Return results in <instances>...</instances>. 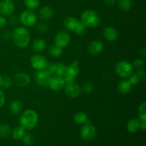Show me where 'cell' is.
I'll list each match as a JSON object with an SVG mask.
<instances>
[{"label":"cell","instance_id":"cell-23","mask_svg":"<svg viewBox=\"0 0 146 146\" xmlns=\"http://www.w3.org/2000/svg\"><path fill=\"white\" fill-rule=\"evenodd\" d=\"M74 120L76 123L84 124L88 121V116L84 111H79L74 115Z\"/></svg>","mask_w":146,"mask_h":146},{"label":"cell","instance_id":"cell-1","mask_svg":"<svg viewBox=\"0 0 146 146\" xmlns=\"http://www.w3.org/2000/svg\"><path fill=\"white\" fill-rule=\"evenodd\" d=\"M11 37L14 44L19 48H26L30 43L29 31L25 27H17L14 29Z\"/></svg>","mask_w":146,"mask_h":146},{"label":"cell","instance_id":"cell-44","mask_svg":"<svg viewBox=\"0 0 146 146\" xmlns=\"http://www.w3.org/2000/svg\"><path fill=\"white\" fill-rule=\"evenodd\" d=\"M141 54L144 57V58H145V56H146V50H145V48H142V49L141 50Z\"/></svg>","mask_w":146,"mask_h":146},{"label":"cell","instance_id":"cell-39","mask_svg":"<svg viewBox=\"0 0 146 146\" xmlns=\"http://www.w3.org/2000/svg\"><path fill=\"white\" fill-rule=\"evenodd\" d=\"M7 19L3 16H0V29H2L7 26Z\"/></svg>","mask_w":146,"mask_h":146},{"label":"cell","instance_id":"cell-37","mask_svg":"<svg viewBox=\"0 0 146 146\" xmlns=\"http://www.w3.org/2000/svg\"><path fill=\"white\" fill-rule=\"evenodd\" d=\"M132 65L133 68L140 69V68H141L144 66V61L141 59V58H137V59H135L133 61V64Z\"/></svg>","mask_w":146,"mask_h":146},{"label":"cell","instance_id":"cell-31","mask_svg":"<svg viewBox=\"0 0 146 146\" xmlns=\"http://www.w3.org/2000/svg\"><path fill=\"white\" fill-rule=\"evenodd\" d=\"M65 64L63 63H57L55 64V74L57 76H63L66 70Z\"/></svg>","mask_w":146,"mask_h":146},{"label":"cell","instance_id":"cell-13","mask_svg":"<svg viewBox=\"0 0 146 146\" xmlns=\"http://www.w3.org/2000/svg\"><path fill=\"white\" fill-rule=\"evenodd\" d=\"M51 77V76L45 70H39L35 74V81L40 86L46 87L48 86Z\"/></svg>","mask_w":146,"mask_h":146},{"label":"cell","instance_id":"cell-29","mask_svg":"<svg viewBox=\"0 0 146 146\" xmlns=\"http://www.w3.org/2000/svg\"><path fill=\"white\" fill-rule=\"evenodd\" d=\"M74 32L76 33V34L78 36H82L84 34H85L87 31V27L83 24L82 22L79 21V22L78 23L77 26L76 27L75 29L74 30Z\"/></svg>","mask_w":146,"mask_h":146},{"label":"cell","instance_id":"cell-21","mask_svg":"<svg viewBox=\"0 0 146 146\" xmlns=\"http://www.w3.org/2000/svg\"><path fill=\"white\" fill-rule=\"evenodd\" d=\"M140 124H141V121L139 119H137V118L131 119L127 123V130L131 133H136L140 129Z\"/></svg>","mask_w":146,"mask_h":146},{"label":"cell","instance_id":"cell-7","mask_svg":"<svg viewBox=\"0 0 146 146\" xmlns=\"http://www.w3.org/2000/svg\"><path fill=\"white\" fill-rule=\"evenodd\" d=\"M78 61H75L72 64H69L66 67L65 72H64V77L66 83L71 82V81H75V78L78 76L79 73V67H78Z\"/></svg>","mask_w":146,"mask_h":146},{"label":"cell","instance_id":"cell-41","mask_svg":"<svg viewBox=\"0 0 146 146\" xmlns=\"http://www.w3.org/2000/svg\"><path fill=\"white\" fill-rule=\"evenodd\" d=\"M4 103H5V96H4V92L0 90V108L3 106Z\"/></svg>","mask_w":146,"mask_h":146},{"label":"cell","instance_id":"cell-14","mask_svg":"<svg viewBox=\"0 0 146 146\" xmlns=\"http://www.w3.org/2000/svg\"><path fill=\"white\" fill-rule=\"evenodd\" d=\"M104 45L102 41L99 40H94L89 44L88 46V51L91 55L98 56L103 52Z\"/></svg>","mask_w":146,"mask_h":146},{"label":"cell","instance_id":"cell-5","mask_svg":"<svg viewBox=\"0 0 146 146\" xmlns=\"http://www.w3.org/2000/svg\"><path fill=\"white\" fill-rule=\"evenodd\" d=\"M80 135L84 141L87 142L93 141L96 135V128L89 121H88L81 128Z\"/></svg>","mask_w":146,"mask_h":146},{"label":"cell","instance_id":"cell-6","mask_svg":"<svg viewBox=\"0 0 146 146\" xmlns=\"http://www.w3.org/2000/svg\"><path fill=\"white\" fill-rule=\"evenodd\" d=\"M38 17L32 10H25L21 14L19 21L25 27H31L37 23Z\"/></svg>","mask_w":146,"mask_h":146},{"label":"cell","instance_id":"cell-19","mask_svg":"<svg viewBox=\"0 0 146 146\" xmlns=\"http://www.w3.org/2000/svg\"><path fill=\"white\" fill-rule=\"evenodd\" d=\"M132 89V85L128 80H122L118 84V90L121 94H128Z\"/></svg>","mask_w":146,"mask_h":146},{"label":"cell","instance_id":"cell-3","mask_svg":"<svg viewBox=\"0 0 146 146\" xmlns=\"http://www.w3.org/2000/svg\"><path fill=\"white\" fill-rule=\"evenodd\" d=\"M100 17L94 10H86L82 13L81 17V22H82L88 28H95L100 24Z\"/></svg>","mask_w":146,"mask_h":146},{"label":"cell","instance_id":"cell-27","mask_svg":"<svg viewBox=\"0 0 146 146\" xmlns=\"http://www.w3.org/2000/svg\"><path fill=\"white\" fill-rule=\"evenodd\" d=\"M63 53V48L61 47L58 46L56 45H54L51 46V48L48 50V54L53 57H59Z\"/></svg>","mask_w":146,"mask_h":146},{"label":"cell","instance_id":"cell-42","mask_svg":"<svg viewBox=\"0 0 146 146\" xmlns=\"http://www.w3.org/2000/svg\"><path fill=\"white\" fill-rule=\"evenodd\" d=\"M117 0H105V3L108 6H113L115 4Z\"/></svg>","mask_w":146,"mask_h":146},{"label":"cell","instance_id":"cell-32","mask_svg":"<svg viewBox=\"0 0 146 146\" xmlns=\"http://www.w3.org/2000/svg\"><path fill=\"white\" fill-rule=\"evenodd\" d=\"M22 141L26 145L30 146L32 145L34 143V138L31 133H25V135L22 138Z\"/></svg>","mask_w":146,"mask_h":146},{"label":"cell","instance_id":"cell-9","mask_svg":"<svg viewBox=\"0 0 146 146\" xmlns=\"http://www.w3.org/2000/svg\"><path fill=\"white\" fill-rule=\"evenodd\" d=\"M54 42L55 45L64 48L68 46L71 42V36L66 31H61L56 34L54 37Z\"/></svg>","mask_w":146,"mask_h":146},{"label":"cell","instance_id":"cell-4","mask_svg":"<svg viewBox=\"0 0 146 146\" xmlns=\"http://www.w3.org/2000/svg\"><path fill=\"white\" fill-rule=\"evenodd\" d=\"M115 73L118 76L123 78H127L133 74V66L127 61H121L115 66Z\"/></svg>","mask_w":146,"mask_h":146},{"label":"cell","instance_id":"cell-34","mask_svg":"<svg viewBox=\"0 0 146 146\" xmlns=\"http://www.w3.org/2000/svg\"><path fill=\"white\" fill-rule=\"evenodd\" d=\"M128 78H128V81L131 83L132 86L137 85L141 81V78H139V76H138L137 74H132Z\"/></svg>","mask_w":146,"mask_h":146},{"label":"cell","instance_id":"cell-35","mask_svg":"<svg viewBox=\"0 0 146 146\" xmlns=\"http://www.w3.org/2000/svg\"><path fill=\"white\" fill-rule=\"evenodd\" d=\"M36 30L40 33V34H45V33H46L48 30V26L44 22L38 23L36 25Z\"/></svg>","mask_w":146,"mask_h":146},{"label":"cell","instance_id":"cell-15","mask_svg":"<svg viewBox=\"0 0 146 146\" xmlns=\"http://www.w3.org/2000/svg\"><path fill=\"white\" fill-rule=\"evenodd\" d=\"M14 81L16 85L19 87H25L29 84L30 77L27 74L24 72L18 73L14 76Z\"/></svg>","mask_w":146,"mask_h":146},{"label":"cell","instance_id":"cell-36","mask_svg":"<svg viewBox=\"0 0 146 146\" xmlns=\"http://www.w3.org/2000/svg\"><path fill=\"white\" fill-rule=\"evenodd\" d=\"M44 70L51 76L53 75L54 74H55V64H54V63H49V64L47 63L46 66Z\"/></svg>","mask_w":146,"mask_h":146},{"label":"cell","instance_id":"cell-22","mask_svg":"<svg viewBox=\"0 0 146 146\" xmlns=\"http://www.w3.org/2000/svg\"><path fill=\"white\" fill-rule=\"evenodd\" d=\"M32 48L36 52H42L46 48V43L42 38H37L33 43Z\"/></svg>","mask_w":146,"mask_h":146},{"label":"cell","instance_id":"cell-30","mask_svg":"<svg viewBox=\"0 0 146 146\" xmlns=\"http://www.w3.org/2000/svg\"><path fill=\"white\" fill-rule=\"evenodd\" d=\"M40 4L39 0H24V5L29 9L33 10L38 8Z\"/></svg>","mask_w":146,"mask_h":146},{"label":"cell","instance_id":"cell-18","mask_svg":"<svg viewBox=\"0 0 146 146\" xmlns=\"http://www.w3.org/2000/svg\"><path fill=\"white\" fill-rule=\"evenodd\" d=\"M78 22L79 21L75 17H68L64 19V27L66 29L68 30V31H74Z\"/></svg>","mask_w":146,"mask_h":146},{"label":"cell","instance_id":"cell-12","mask_svg":"<svg viewBox=\"0 0 146 146\" xmlns=\"http://www.w3.org/2000/svg\"><path fill=\"white\" fill-rule=\"evenodd\" d=\"M65 84L66 81L64 80V77L56 75L55 76L51 77L48 86H49V88L52 91L58 92V91H60L64 88Z\"/></svg>","mask_w":146,"mask_h":146},{"label":"cell","instance_id":"cell-17","mask_svg":"<svg viewBox=\"0 0 146 146\" xmlns=\"http://www.w3.org/2000/svg\"><path fill=\"white\" fill-rule=\"evenodd\" d=\"M53 14H54V10H53V9L51 7H48V6H45V7H42L39 10L38 17L41 20L48 21V20H49L53 17Z\"/></svg>","mask_w":146,"mask_h":146},{"label":"cell","instance_id":"cell-10","mask_svg":"<svg viewBox=\"0 0 146 146\" xmlns=\"http://www.w3.org/2000/svg\"><path fill=\"white\" fill-rule=\"evenodd\" d=\"M47 59L42 55L36 54L30 58V64L34 69L39 71L44 70L47 64Z\"/></svg>","mask_w":146,"mask_h":146},{"label":"cell","instance_id":"cell-11","mask_svg":"<svg viewBox=\"0 0 146 146\" xmlns=\"http://www.w3.org/2000/svg\"><path fill=\"white\" fill-rule=\"evenodd\" d=\"M15 4L13 0H1L0 1V13L3 16L9 17L14 13Z\"/></svg>","mask_w":146,"mask_h":146},{"label":"cell","instance_id":"cell-43","mask_svg":"<svg viewBox=\"0 0 146 146\" xmlns=\"http://www.w3.org/2000/svg\"><path fill=\"white\" fill-rule=\"evenodd\" d=\"M140 129L143 130V131H145L146 129V121H141Z\"/></svg>","mask_w":146,"mask_h":146},{"label":"cell","instance_id":"cell-2","mask_svg":"<svg viewBox=\"0 0 146 146\" xmlns=\"http://www.w3.org/2000/svg\"><path fill=\"white\" fill-rule=\"evenodd\" d=\"M38 113L34 110L29 109L22 113L19 118V124L25 130H31L38 123Z\"/></svg>","mask_w":146,"mask_h":146},{"label":"cell","instance_id":"cell-20","mask_svg":"<svg viewBox=\"0 0 146 146\" xmlns=\"http://www.w3.org/2000/svg\"><path fill=\"white\" fill-rule=\"evenodd\" d=\"M23 107H24V106H23L22 102L21 101H19V100H14V101H13L11 103L9 110L11 113L14 114V115H17V114L21 112Z\"/></svg>","mask_w":146,"mask_h":146},{"label":"cell","instance_id":"cell-45","mask_svg":"<svg viewBox=\"0 0 146 146\" xmlns=\"http://www.w3.org/2000/svg\"><path fill=\"white\" fill-rule=\"evenodd\" d=\"M2 79H3V76H1V75H0V86H1V83H2Z\"/></svg>","mask_w":146,"mask_h":146},{"label":"cell","instance_id":"cell-28","mask_svg":"<svg viewBox=\"0 0 146 146\" xmlns=\"http://www.w3.org/2000/svg\"><path fill=\"white\" fill-rule=\"evenodd\" d=\"M138 118L140 121H146V102L144 101L140 105L138 111Z\"/></svg>","mask_w":146,"mask_h":146},{"label":"cell","instance_id":"cell-26","mask_svg":"<svg viewBox=\"0 0 146 146\" xmlns=\"http://www.w3.org/2000/svg\"><path fill=\"white\" fill-rule=\"evenodd\" d=\"M118 6L120 9L123 11H128L131 9L132 6L131 0H118Z\"/></svg>","mask_w":146,"mask_h":146},{"label":"cell","instance_id":"cell-38","mask_svg":"<svg viewBox=\"0 0 146 146\" xmlns=\"http://www.w3.org/2000/svg\"><path fill=\"white\" fill-rule=\"evenodd\" d=\"M94 85L91 83H86L85 85L84 86V88H83V90L85 93L86 94H89V93H91L94 90Z\"/></svg>","mask_w":146,"mask_h":146},{"label":"cell","instance_id":"cell-33","mask_svg":"<svg viewBox=\"0 0 146 146\" xmlns=\"http://www.w3.org/2000/svg\"><path fill=\"white\" fill-rule=\"evenodd\" d=\"M12 84H13V81L9 76H6L3 77L2 83H1V86H2L4 88L7 89V88H11Z\"/></svg>","mask_w":146,"mask_h":146},{"label":"cell","instance_id":"cell-25","mask_svg":"<svg viewBox=\"0 0 146 146\" xmlns=\"http://www.w3.org/2000/svg\"><path fill=\"white\" fill-rule=\"evenodd\" d=\"M11 134V130L9 125L7 123L0 124V136L1 138H7Z\"/></svg>","mask_w":146,"mask_h":146},{"label":"cell","instance_id":"cell-40","mask_svg":"<svg viewBox=\"0 0 146 146\" xmlns=\"http://www.w3.org/2000/svg\"><path fill=\"white\" fill-rule=\"evenodd\" d=\"M136 74H138V76H139V78H141V79L143 80V79H145V78L146 73H145V71H144V70H143V69H141V68H140V69H138V71H137Z\"/></svg>","mask_w":146,"mask_h":146},{"label":"cell","instance_id":"cell-16","mask_svg":"<svg viewBox=\"0 0 146 146\" xmlns=\"http://www.w3.org/2000/svg\"><path fill=\"white\" fill-rule=\"evenodd\" d=\"M104 36L106 40L109 41H114L117 40L118 37V31L115 27H106L103 31Z\"/></svg>","mask_w":146,"mask_h":146},{"label":"cell","instance_id":"cell-8","mask_svg":"<svg viewBox=\"0 0 146 146\" xmlns=\"http://www.w3.org/2000/svg\"><path fill=\"white\" fill-rule=\"evenodd\" d=\"M64 92L67 96L70 98H76L81 94V89L79 85L75 82V81L71 82H66L64 87Z\"/></svg>","mask_w":146,"mask_h":146},{"label":"cell","instance_id":"cell-24","mask_svg":"<svg viewBox=\"0 0 146 146\" xmlns=\"http://www.w3.org/2000/svg\"><path fill=\"white\" fill-rule=\"evenodd\" d=\"M26 131L23 127L17 126L16 128H14L13 129V131H11V134H12V137L15 140H21L22 139V138L24 137V135H25Z\"/></svg>","mask_w":146,"mask_h":146}]
</instances>
